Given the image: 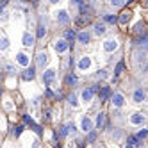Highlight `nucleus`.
Returning a JSON list of instances; mask_svg holds the SVG:
<instances>
[{
  "label": "nucleus",
  "mask_w": 148,
  "mask_h": 148,
  "mask_svg": "<svg viewBox=\"0 0 148 148\" xmlns=\"http://www.w3.org/2000/svg\"><path fill=\"white\" fill-rule=\"evenodd\" d=\"M34 66L41 84L56 88L62 75L71 68V43L62 34H47L39 38Z\"/></svg>",
  "instance_id": "20e7f679"
},
{
  "label": "nucleus",
  "mask_w": 148,
  "mask_h": 148,
  "mask_svg": "<svg viewBox=\"0 0 148 148\" xmlns=\"http://www.w3.org/2000/svg\"><path fill=\"white\" fill-rule=\"evenodd\" d=\"M39 43V16L29 2H7L0 11V56L5 70L16 75L34 64Z\"/></svg>",
  "instance_id": "f03ea898"
},
{
  "label": "nucleus",
  "mask_w": 148,
  "mask_h": 148,
  "mask_svg": "<svg viewBox=\"0 0 148 148\" xmlns=\"http://www.w3.org/2000/svg\"><path fill=\"white\" fill-rule=\"evenodd\" d=\"M127 148H148V145L141 143V145H130V146H127Z\"/></svg>",
  "instance_id": "0eeeda50"
},
{
  "label": "nucleus",
  "mask_w": 148,
  "mask_h": 148,
  "mask_svg": "<svg viewBox=\"0 0 148 148\" xmlns=\"http://www.w3.org/2000/svg\"><path fill=\"white\" fill-rule=\"evenodd\" d=\"M109 118L114 129L137 134L148 127V89L130 75L121 79L109 98Z\"/></svg>",
  "instance_id": "7ed1b4c3"
},
{
  "label": "nucleus",
  "mask_w": 148,
  "mask_h": 148,
  "mask_svg": "<svg viewBox=\"0 0 148 148\" xmlns=\"http://www.w3.org/2000/svg\"><path fill=\"white\" fill-rule=\"evenodd\" d=\"M125 56L123 30L103 20H95L71 41V71L86 84L107 82Z\"/></svg>",
  "instance_id": "f257e3e1"
},
{
  "label": "nucleus",
  "mask_w": 148,
  "mask_h": 148,
  "mask_svg": "<svg viewBox=\"0 0 148 148\" xmlns=\"http://www.w3.org/2000/svg\"><path fill=\"white\" fill-rule=\"evenodd\" d=\"M125 61L129 75L145 89H148V30H145L143 36L132 43Z\"/></svg>",
  "instance_id": "423d86ee"
},
{
  "label": "nucleus",
  "mask_w": 148,
  "mask_h": 148,
  "mask_svg": "<svg viewBox=\"0 0 148 148\" xmlns=\"http://www.w3.org/2000/svg\"><path fill=\"white\" fill-rule=\"evenodd\" d=\"M79 14L77 4L70 2H43L38 5L39 16V36L61 34L68 29Z\"/></svg>",
  "instance_id": "39448f33"
}]
</instances>
